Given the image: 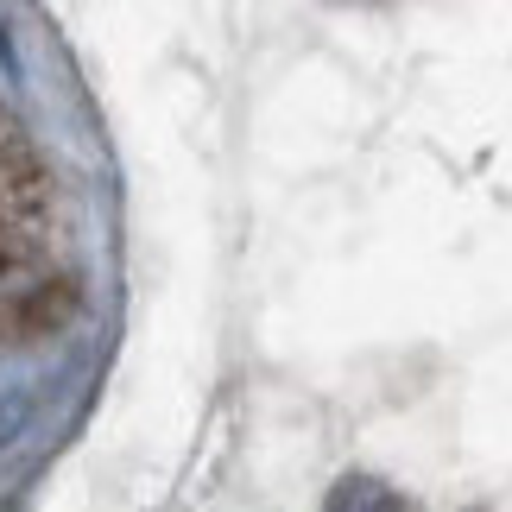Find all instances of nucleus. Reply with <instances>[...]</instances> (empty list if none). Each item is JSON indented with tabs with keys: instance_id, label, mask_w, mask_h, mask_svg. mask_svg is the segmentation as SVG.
Returning <instances> with one entry per match:
<instances>
[{
	"instance_id": "1",
	"label": "nucleus",
	"mask_w": 512,
	"mask_h": 512,
	"mask_svg": "<svg viewBox=\"0 0 512 512\" xmlns=\"http://www.w3.org/2000/svg\"><path fill=\"white\" fill-rule=\"evenodd\" d=\"M329 512H411V506L392 494L386 481H373V475H348V481H336V494H329Z\"/></svg>"
},
{
	"instance_id": "2",
	"label": "nucleus",
	"mask_w": 512,
	"mask_h": 512,
	"mask_svg": "<svg viewBox=\"0 0 512 512\" xmlns=\"http://www.w3.org/2000/svg\"><path fill=\"white\" fill-rule=\"evenodd\" d=\"M19 418H26V405H19L13 392H0V449L13 443V430H19Z\"/></svg>"
}]
</instances>
